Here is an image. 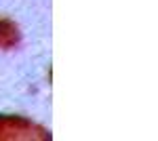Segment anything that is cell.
<instances>
[{
  "mask_svg": "<svg viewBox=\"0 0 158 141\" xmlns=\"http://www.w3.org/2000/svg\"><path fill=\"white\" fill-rule=\"evenodd\" d=\"M47 131L17 116H0V139H44Z\"/></svg>",
  "mask_w": 158,
  "mask_h": 141,
  "instance_id": "obj_1",
  "label": "cell"
},
{
  "mask_svg": "<svg viewBox=\"0 0 158 141\" xmlns=\"http://www.w3.org/2000/svg\"><path fill=\"white\" fill-rule=\"evenodd\" d=\"M21 36H19V27L9 21V19H0V48L2 51H9L15 48L19 44Z\"/></svg>",
  "mask_w": 158,
  "mask_h": 141,
  "instance_id": "obj_2",
  "label": "cell"
}]
</instances>
